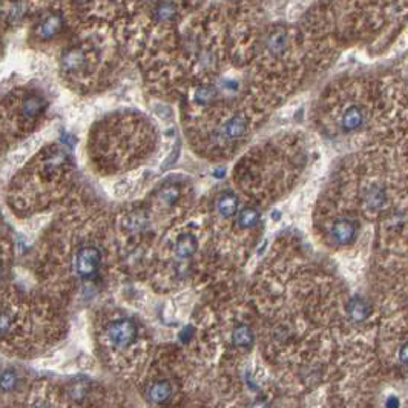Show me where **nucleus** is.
<instances>
[{"label": "nucleus", "mask_w": 408, "mask_h": 408, "mask_svg": "<svg viewBox=\"0 0 408 408\" xmlns=\"http://www.w3.org/2000/svg\"><path fill=\"white\" fill-rule=\"evenodd\" d=\"M86 66V54L82 49H71L62 59V68L66 72H80Z\"/></svg>", "instance_id": "nucleus-5"}, {"label": "nucleus", "mask_w": 408, "mask_h": 408, "mask_svg": "<svg viewBox=\"0 0 408 408\" xmlns=\"http://www.w3.org/2000/svg\"><path fill=\"white\" fill-rule=\"evenodd\" d=\"M180 198V191L175 186H166L161 192H160V200L168 206L177 203V200Z\"/></svg>", "instance_id": "nucleus-19"}, {"label": "nucleus", "mask_w": 408, "mask_h": 408, "mask_svg": "<svg viewBox=\"0 0 408 408\" xmlns=\"http://www.w3.org/2000/svg\"><path fill=\"white\" fill-rule=\"evenodd\" d=\"M102 261V253L94 246H85L82 247L76 255V272L79 278L89 281L94 280L99 273Z\"/></svg>", "instance_id": "nucleus-1"}, {"label": "nucleus", "mask_w": 408, "mask_h": 408, "mask_svg": "<svg viewBox=\"0 0 408 408\" xmlns=\"http://www.w3.org/2000/svg\"><path fill=\"white\" fill-rule=\"evenodd\" d=\"M144 224H146V218H143V216H140V215H132V216L129 218V229H135V230H138V229H141Z\"/></svg>", "instance_id": "nucleus-22"}, {"label": "nucleus", "mask_w": 408, "mask_h": 408, "mask_svg": "<svg viewBox=\"0 0 408 408\" xmlns=\"http://www.w3.org/2000/svg\"><path fill=\"white\" fill-rule=\"evenodd\" d=\"M347 311H348V316L353 322H364L368 316H370V304L361 298V296H353L350 301H348V306H347Z\"/></svg>", "instance_id": "nucleus-9"}, {"label": "nucleus", "mask_w": 408, "mask_h": 408, "mask_svg": "<svg viewBox=\"0 0 408 408\" xmlns=\"http://www.w3.org/2000/svg\"><path fill=\"white\" fill-rule=\"evenodd\" d=\"M12 325V318L9 313H5V311H0V336L6 335L9 331Z\"/></svg>", "instance_id": "nucleus-21"}, {"label": "nucleus", "mask_w": 408, "mask_h": 408, "mask_svg": "<svg viewBox=\"0 0 408 408\" xmlns=\"http://www.w3.org/2000/svg\"><path fill=\"white\" fill-rule=\"evenodd\" d=\"M250 408H270V405L266 401H256L250 405Z\"/></svg>", "instance_id": "nucleus-26"}, {"label": "nucleus", "mask_w": 408, "mask_h": 408, "mask_svg": "<svg viewBox=\"0 0 408 408\" xmlns=\"http://www.w3.org/2000/svg\"><path fill=\"white\" fill-rule=\"evenodd\" d=\"M216 207L222 218H232L238 210V198L233 194H222L218 198Z\"/></svg>", "instance_id": "nucleus-13"}, {"label": "nucleus", "mask_w": 408, "mask_h": 408, "mask_svg": "<svg viewBox=\"0 0 408 408\" xmlns=\"http://www.w3.org/2000/svg\"><path fill=\"white\" fill-rule=\"evenodd\" d=\"M63 28V18L59 14H49L40 22L39 26V35L42 39H52L55 37Z\"/></svg>", "instance_id": "nucleus-8"}, {"label": "nucleus", "mask_w": 408, "mask_h": 408, "mask_svg": "<svg viewBox=\"0 0 408 408\" xmlns=\"http://www.w3.org/2000/svg\"><path fill=\"white\" fill-rule=\"evenodd\" d=\"M42 109H43V100L35 96L28 97L23 103V115L29 120L35 118L42 112Z\"/></svg>", "instance_id": "nucleus-16"}, {"label": "nucleus", "mask_w": 408, "mask_h": 408, "mask_svg": "<svg viewBox=\"0 0 408 408\" xmlns=\"http://www.w3.org/2000/svg\"><path fill=\"white\" fill-rule=\"evenodd\" d=\"M246 132H247V121L239 115L232 117L227 121V124H224V129H222V135L227 140H238Z\"/></svg>", "instance_id": "nucleus-10"}, {"label": "nucleus", "mask_w": 408, "mask_h": 408, "mask_svg": "<svg viewBox=\"0 0 408 408\" xmlns=\"http://www.w3.org/2000/svg\"><path fill=\"white\" fill-rule=\"evenodd\" d=\"M331 236L341 246H348L356 238V224L351 219L341 218L331 226Z\"/></svg>", "instance_id": "nucleus-3"}, {"label": "nucleus", "mask_w": 408, "mask_h": 408, "mask_svg": "<svg viewBox=\"0 0 408 408\" xmlns=\"http://www.w3.org/2000/svg\"><path fill=\"white\" fill-rule=\"evenodd\" d=\"M198 249V241L192 233H183L175 243V255L180 259H186L195 255Z\"/></svg>", "instance_id": "nucleus-6"}, {"label": "nucleus", "mask_w": 408, "mask_h": 408, "mask_svg": "<svg viewBox=\"0 0 408 408\" xmlns=\"http://www.w3.org/2000/svg\"><path fill=\"white\" fill-rule=\"evenodd\" d=\"M18 385V376L14 370H3L0 373V390L2 392H12Z\"/></svg>", "instance_id": "nucleus-17"}, {"label": "nucleus", "mask_w": 408, "mask_h": 408, "mask_svg": "<svg viewBox=\"0 0 408 408\" xmlns=\"http://www.w3.org/2000/svg\"><path fill=\"white\" fill-rule=\"evenodd\" d=\"M286 46V37L284 34H273L269 40V49L273 54H280Z\"/></svg>", "instance_id": "nucleus-20"}, {"label": "nucleus", "mask_w": 408, "mask_h": 408, "mask_svg": "<svg viewBox=\"0 0 408 408\" xmlns=\"http://www.w3.org/2000/svg\"><path fill=\"white\" fill-rule=\"evenodd\" d=\"M399 359H401V364L402 365H407V344L402 345V348L399 351Z\"/></svg>", "instance_id": "nucleus-25"}, {"label": "nucleus", "mask_w": 408, "mask_h": 408, "mask_svg": "<svg viewBox=\"0 0 408 408\" xmlns=\"http://www.w3.org/2000/svg\"><path fill=\"white\" fill-rule=\"evenodd\" d=\"M34 408H49L48 405H45V404H40V405H35Z\"/></svg>", "instance_id": "nucleus-27"}, {"label": "nucleus", "mask_w": 408, "mask_h": 408, "mask_svg": "<svg viewBox=\"0 0 408 408\" xmlns=\"http://www.w3.org/2000/svg\"><path fill=\"white\" fill-rule=\"evenodd\" d=\"M253 341H255L253 330L249 325H246V324H241V325L235 327V330L232 331V342H233L235 347L250 348L253 345Z\"/></svg>", "instance_id": "nucleus-12"}, {"label": "nucleus", "mask_w": 408, "mask_h": 408, "mask_svg": "<svg viewBox=\"0 0 408 408\" xmlns=\"http://www.w3.org/2000/svg\"><path fill=\"white\" fill-rule=\"evenodd\" d=\"M401 407V402L396 396H388L387 401H385V408H399Z\"/></svg>", "instance_id": "nucleus-24"}, {"label": "nucleus", "mask_w": 408, "mask_h": 408, "mask_svg": "<svg viewBox=\"0 0 408 408\" xmlns=\"http://www.w3.org/2000/svg\"><path fill=\"white\" fill-rule=\"evenodd\" d=\"M68 392H69V396H71L72 401L82 402L86 398L88 392H89V382L86 379H77V381H74L69 385V390Z\"/></svg>", "instance_id": "nucleus-15"}, {"label": "nucleus", "mask_w": 408, "mask_h": 408, "mask_svg": "<svg viewBox=\"0 0 408 408\" xmlns=\"http://www.w3.org/2000/svg\"><path fill=\"white\" fill-rule=\"evenodd\" d=\"M259 222V212L255 207H244L239 212L238 224L241 229H253Z\"/></svg>", "instance_id": "nucleus-14"}, {"label": "nucleus", "mask_w": 408, "mask_h": 408, "mask_svg": "<svg viewBox=\"0 0 408 408\" xmlns=\"http://www.w3.org/2000/svg\"><path fill=\"white\" fill-rule=\"evenodd\" d=\"M0 276H2V267H0Z\"/></svg>", "instance_id": "nucleus-28"}, {"label": "nucleus", "mask_w": 408, "mask_h": 408, "mask_svg": "<svg viewBox=\"0 0 408 408\" xmlns=\"http://www.w3.org/2000/svg\"><path fill=\"white\" fill-rule=\"evenodd\" d=\"M107 338L115 348H127L137 339V325L129 318H121L109 324Z\"/></svg>", "instance_id": "nucleus-2"}, {"label": "nucleus", "mask_w": 408, "mask_h": 408, "mask_svg": "<svg viewBox=\"0 0 408 408\" xmlns=\"http://www.w3.org/2000/svg\"><path fill=\"white\" fill-rule=\"evenodd\" d=\"M171 396H172V385L168 381H157L147 390V399L155 405H161L168 402Z\"/></svg>", "instance_id": "nucleus-7"}, {"label": "nucleus", "mask_w": 408, "mask_h": 408, "mask_svg": "<svg viewBox=\"0 0 408 408\" xmlns=\"http://www.w3.org/2000/svg\"><path fill=\"white\" fill-rule=\"evenodd\" d=\"M365 123V112L359 106H351L348 107L341 118V127L344 132H356L359 131Z\"/></svg>", "instance_id": "nucleus-4"}, {"label": "nucleus", "mask_w": 408, "mask_h": 408, "mask_svg": "<svg viewBox=\"0 0 408 408\" xmlns=\"http://www.w3.org/2000/svg\"><path fill=\"white\" fill-rule=\"evenodd\" d=\"M364 201L370 210H381L387 204V194H385L384 188L372 186L365 191Z\"/></svg>", "instance_id": "nucleus-11"}, {"label": "nucleus", "mask_w": 408, "mask_h": 408, "mask_svg": "<svg viewBox=\"0 0 408 408\" xmlns=\"http://www.w3.org/2000/svg\"><path fill=\"white\" fill-rule=\"evenodd\" d=\"M194 333H195V330H194V327H184L183 330H181V333H180V341L183 342V344H189L191 342V339H192V336H194Z\"/></svg>", "instance_id": "nucleus-23"}, {"label": "nucleus", "mask_w": 408, "mask_h": 408, "mask_svg": "<svg viewBox=\"0 0 408 408\" xmlns=\"http://www.w3.org/2000/svg\"><path fill=\"white\" fill-rule=\"evenodd\" d=\"M175 14H177V5L174 2H163L157 9V17L161 22L171 20Z\"/></svg>", "instance_id": "nucleus-18"}]
</instances>
